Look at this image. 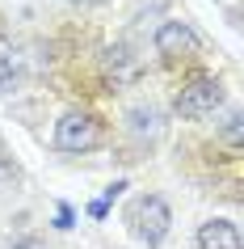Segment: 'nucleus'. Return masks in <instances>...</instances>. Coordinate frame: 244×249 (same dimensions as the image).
Segmentation results:
<instances>
[{
    "instance_id": "obj_1",
    "label": "nucleus",
    "mask_w": 244,
    "mask_h": 249,
    "mask_svg": "<svg viewBox=\"0 0 244 249\" xmlns=\"http://www.w3.org/2000/svg\"><path fill=\"white\" fill-rule=\"evenodd\" d=\"M101 144V118L89 110H67L55 123V148L59 152H93Z\"/></svg>"
},
{
    "instance_id": "obj_2",
    "label": "nucleus",
    "mask_w": 244,
    "mask_h": 249,
    "mask_svg": "<svg viewBox=\"0 0 244 249\" xmlns=\"http://www.w3.org/2000/svg\"><path fill=\"white\" fill-rule=\"evenodd\" d=\"M168 224H173V215H168V203L160 195H139L130 203V232L143 245H160L168 236Z\"/></svg>"
},
{
    "instance_id": "obj_3",
    "label": "nucleus",
    "mask_w": 244,
    "mask_h": 249,
    "mask_svg": "<svg viewBox=\"0 0 244 249\" xmlns=\"http://www.w3.org/2000/svg\"><path fill=\"white\" fill-rule=\"evenodd\" d=\"M173 106H177L181 118H206V114H215L219 106H223V85L211 80V76H198V80H190V85L177 93Z\"/></svg>"
},
{
    "instance_id": "obj_4",
    "label": "nucleus",
    "mask_w": 244,
    "mask_h": 249,
    "mask_svg": "<svg viewBox=\"0 0 244 249\" xmlns=\"http://www.w3.org/2000/svg\"><path fill=\"white\" fill-rule=\"evenodd\" d=\"M198 47H202V38L194 34L190 21H160V30H156V51L164 59H185Z\"/></svg>"
},
{
    "instance_id": "obj_5",
    "label": "nucleus",
    "mask_w": 244,
    "mask_h": 249,
    "mask_svg": "<svg viewBox=\"0 0 244 249\" xmlns=\"http://www.w3.org/2000/svg\"><path fill=\"white\" fill-rule=\"evenodd\" d=\"M198 249H244L240 228L231 220H206L198 228Z\"/></svg>"
},
{
    "instance_id": "obj_6",
    "label": "nucleus",
    "mask_w": 244,
    "mask_h": 249,
    "mask_svg": "<svg viewBox=\"0 0 244 249\" xmlns=\"http://www.w3.org/2000/svg\"><path fill=\"white\" fill-rule=\"evenodd\" d=\"M127 118H130V131L135 135H160V123H164L156 106H135Z\"/></svg>"
},
{
    "instance_id": "obj_7",
    "label": "nucleus",
    "mask_w": 244,
    "mask_h": 249,
    "mask_svg": "<svg viewBox=\"0 0 244 249\" xmlns=\"http://www.w3.org/2000/svg\"><path fill=\"white\" fill-rule=\"evenodd\" d=\"M13 85V42L0 34V93H9Z\"/></svg>"
},
{
    "instance_id": "obj_8",
    "label": "nucleus",
    "mask_w": 244,
    "mask_h": 249,
    "mask_svg": "<svg viewBox=\"0 0 244 249\" xmlns=\"http://www.w3.org/2000/svg\"><path fill=\"white\" fill-rule=\"evenodd\" d=\"M223 140H228V144H240V114H231V118H228V127H223Z\"/></svg>"
},
{
    "instance_id": "obj_9",
    "label": "nucleus",
    "mask_w": 244,
    "mask_h": 249,
    "mask_svg": "<svg viewBox=\"0 0 244 249\" xmlns=\"http://www.w3.org/2000/svg\"><path fill=\"white\" fill-rule=\"evenodd\" d=\"M122 190H127V178H118L114 186H105V195H101V203H105V207H110V203H114V198L122 195Z\"/></svg>"
},
{
    "instance_id": "obj_10",
    "label": "nucleus",
    "mask_w": 244,
    "mask_h": 249,
    "mask_svg": "<svg viewBox=\"0 0 244 249\" xmlns=\"http://www.w3.org/2000/svg\"><path fill=\"white\" fill-rule=\"evenodd\" d=\"M55 228H72V207H67V203L59 207V215H55Z\"/></svg>"
},
{
    "instance_id": "obj_11",
    "label": "nucleus",
    "mask_w": 244,
    "mask_h": 249,
    "mask_svg": "<svg viewBox=\"0 0 244 249\" xmlns=\"http://www.w3.org/2000/svg\"><path fill=\"white\" fill-rule=\"evenodd\" d=\"M105 211H110V207H105L101 198H93V203H89V215H93V220H105Z\"/></svg>"
},
{
    "instance_id": "obj_12",
    "label": "nucleus",
    "mask_w": 244,
    "mask_h": 249,
    "mask_svg": "<svg viewBox=\"0 0 244 249\" xmlns=\"http://www.w3.org/2000/svg\"><path fill=\"white\" fill-rule=\"evenodd\" d=\"M13 249H42L38 241H21V245H13Z\"/></svg>"
},
{
    "instance_id": "obj_13",
    "label": "nucleus",
    "mask_w": 244,
    "mask_h": 249,
    "mask_svg": "<svg viewBox=\"0 0 244 249\" xmlns=\"http://www.w3.org/2000/svg\"><path fill=\"white\" fill-rule=\"evenodd\" d=\"M67 4H93V0H67Z\"/></svg>"
}]
</instances>
